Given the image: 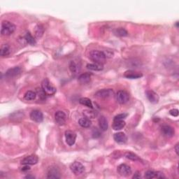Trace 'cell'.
I'll list each match as a JSON object with an SVG mask.
<instances>
[{
  "label": "cell",
  "mask_w": 179,
  "mask_h": 179,
  "mask_svg": "<svg viewBox=\"0 0 179 179\" xmlns=\"http://www.w3.org/2000/svg\"><path fill=\"white\" fill-rule=\"evenodd\" d=\"M70 169L75 175H81L85 172V167L81 162H75L71 164Z\"/></svg>",
  "instance_id": "cell-5"
},
{
  "label": "cell",
  "mask_w": 179,
  "mask_h": 179,
  "mask_svg": "<svg viewBox=\"0 0 179 179\" xmlns=\"http://www.w3.org/2000/svg\"><path fill=\"white\" fill-rule=\"evenodd\" d=\"M169 113H170L171 115H172V116L177 117L178 115V110L176 109H172L169 111Z\"/></svg>",
  "instance_id": "cell-35"
},
{
  "label": "cell",
  "mask_w": 179,
  "mask_h": 179,
  "mask_svg": "<svg viewBox=\"0 0 179 179\" xmlns=\"http://www.w3.org/2000/svg\"><path fill=\"white\" fill-rule=\"evenodd\" d=\"M10 53H11V49H10L9 45L4 44L1 46V49H0V55H1V56H7L10 54Z\"/></svg>",
  "instance_id": "cell-23"
},
{
  "label": "cell",
  "mask_w": 179,
  "mask_h": 179,
  "mask_svg": "<svg viewBox=\"0 0 179 179\" xmlns=\"http://www.w3.org/2000/svg\"><path fill=\"white\" fill-rule=\"evenodd\" d=\"M30 169V167L29 166V165H27V164H25V166H23V167L22 168V171H23V172L29 171Z\"/></svg>",
  "instance_id": "cell-36"
},
{
  "label": "cell",
  "mask_w": 179,
  "mask_h": 179,
  "mask_svg": "<svg viewBox=\"0 0 179 179\" xmlns=\"http://www.w3.org/2000/svg\"><path fill=\"white\" fill-rule=\"evenodd\" d=\"M83 114L85 115V117L87 118H94L95 116H97V111H92V110H85L83 111Z\"/></svg>",
  "instance_id": "cell-26"
},
{
  "label": "cell",
  "mask_w": 179,
  "mask_h": 179,
  "mask_svg": "<svg viewBox=\"0 0 179 179\" xmlns=\"http://www.w3.org/2000/svg\"><path fill=\"white\" fill-rule=\"evenodd\" d=\"M118 173L122 176H128L132 174V169L129 166L125 164H122L118 166Z\"/></svg>",
  "instance_id": "cell-7"
},
{
  "label": "cell",
  "mask_w": 179,
  "mask_h": 179,
  "mask_svg": "<svg viewBox=\"0 0 179 179\" xmlns=\"http://www.w3.org/2000/svg\"><path fill=\"white\" fill-rule=\"evenodd\" d=\"M125 157L127 159L132 160V161H140V158L137 155L133 153V152H127L125 154Z\"/></svg>",
  "instance_id": "cell-30"
},
{
  "label": "cell",
  "mask_w": 179,
  "mask_h": 179,
  "mask_svg": "<svg viewBox=\"0 0 179 179\" xmlns=\"http://www.w3.org/2000/svg\"><path fill=\"white\" fill-rule=\"evenodd\" d=\"M36 93L33 92V91H27L25 95V99L27 101L34 100L36 98Z\"/></svg>",
  "instance_id": "cell-29"
},
{
  "label": "cell",
  "mask_w": 179,
  "mask_h": 179,
  "mask_svg": "<svg viewBox=\"0 0 179 179\" xmlns=\"http://www.w3.org/2000/svg\"><path fill=\"white\" fill-rule=\"evenodd\" d=\"M20 73H21V69L19 67H15L13 68L9 69V70L6 72L5 76L7 78H14V77L18 76Z\"/></svg>",
  "instance_id": "cell-12"
},
{
  "label": "cell",
  "mask_w": 179,
  "mask_h": 179,
  "mask_svg": "<svg viewBox=\"0 0 179 179\" xmlns=\"http://www.w3.org/2000/svg\"><path fill=\"white\" fill-rule=\"evenodd\" d=\"M48 178H60V172L57 167H50L48 172Z\"/></svg>",
  "instance_id": "cell-17"
},
{
  "label": "cell",
  "mask_w": 179,
  "mask_h": 179,
  "mask_svg": "<svg viewBox=\"0 0 179 179\" xmlns=\"http://www.w3.org/2000/svg\"><path fill=\"white\" fill-rule=\"evenodd\" d=\"M38 162V158L36 155H29L26 158H24L23 160L21 161V163L22 164H27V165H34L36 164Z\"/></svg>",
  "instance_id": "cell-10"
},
{
  "label": "cell",
  "mask_w": 179,
  "mask_h": 179,
  "mask_svg": "<svg viewBox=\"0 0 179 179\" xmlns=\"http://www.w3.org/2000/svg\"><path fill=\"white\" fill-rule=\"evenodd\" d=\"M99 125L101 130L102 131H107L109 127V124H108V121L104 116H101L99 118Z\"/></svg>",
  "instance_id": "cell-19"
},
{
  "label": "cell",
  "mask_w": 179,
  "mask_h": 179,
  "mask_svg": "<svg viewBox=\"0 0 179 179\" xmlns=\"http://www.w3.org/2000/svg\"><path fill=\"white\" fill-rule=\"evenodd\" d=\"M16 30V25L11 23V22L4 20L1 22V33L2 35L9 36L11 35L15 32Z\"/></svg>",
  "instance_id": "cell-2"
},
{
  "label": "cell",
  "mask_w": 179,
  "mask_h": 179,
  "mask_svg": "<svg viewBox=\"0 0 179 179\" xmlns=\"http://www.w3.org/2000/svg\"><path fill=\"white\" fill-rule=\"evenodd\" d=\"M132 178H141V174H140L139 172H137L134 175Z\"/></svg>",
  "instance_id": "cell-37"
},
{
  "label": "cell",
  "mask_w": 179,
  "mask_h": 179,
  "mask_svg": "<svg viewBox=\"0 0 179 179\" xmlns=\"http://www.w3.org/2000/svg\"><path fill=\"white\" fill-rule=\"evenodd\" d=\"M41 86L43 90L47 95H53L56 92V88L54 86H53L51 83L48 78H45L42 81Z\"/></svg>",
  "instance_id": "cell-3"
},
{
  "label": "cell",
  "mask_w": 179,
  "mask_h": 179,
  "mask_svg": "<svg viewBox=\"0 0 179 179\" xmlns=\"http://www.w3.org/2000/svg\"><path fill=\"white\" fill-rule=\"evenodd\" d=\"M101 136L100 132L97 128H95L92 131V137L94 138H99Z\"/></svg>",
  "instance_id": "cell-34"
},
{
  "label": "cell",
  "mask_w": 179,
  "mask_h": 179,
  "mask_svg": "<svg viewBox=\"0 0 179 179\" xmlns=\"http://www.w3.org/2000/svg\"><path fill=\"white\" fill-rule=\"evenodd\" d=\"M113 139L117 143H124L127 141V136L125 135V133L123 132H118L113 135Z\"/></svg>",
  "instance_id": "cell-15"
},
{
  "label": "cell",
  "mask_w": 179,
  "mask_h": 179,
  "mask_svg": "<svg viewBox=\"0 0 179 179\" xmlns=\"http://www.w3.org/2000/svg\"><path fill=\"white\" fill-rule=\"evenodd\" d=\"M24 39L26 41V42L28 43V44L30 45H34L36 44V40L34 39V38L32 36V34H30V32H27V33L26 34Z\"/></svg>",
  "instance_id": "cell-28"
},
{
  "label": "cell",
  "mask_w": 179,
  "mask_h": 179,
  "mask_svg": "<svg viewBox=\"0 0 179 179\" xmlns=\"http://www.w3.org/2000/svg\"><path fill=\"white\" fill-rule=\"evenodd\" d=\"M78 124L82 127L87 128V127H90L91 126V121H90L89 118H86V117L81 118V119H79Z\"/></svg>",
  "instance_id": "cell-22"
},
{
  "label": "cell",
  "mask_w": 179,
  "mask_h": 179,
  "mask_svg": "<svg viewBox=\"0 0 179 179\" xmlns=\"http://www.w3.org/2000/svg\"><path fill=\"white\" fill-rule=\"evenodd\" d=\"M124 76H125V78L129 79H137V78H140L141 77L143 76V75H142V74H141V73L134 72V71L132 70H129L125 72Z\"/></svg>",
  "instance_id": "cell-14"
},
{
  "label": "cell",
  "mask_w": 179,
  "mask_h": 179,
  "mask_svg": "<svg viewBox=\"0 0 179 179\" xmlns=\"http://www.w3.org/2000/svg\"><path fill=\"white\" fill-rule=\"evenodd\" d=\"M113 95H114V92H113L112 89H103L95 93V96L97 97V98L106 99L113 97Z\"/></svg>",
  "instance_id": "cell-6"
},
{
  "label": "cell",
  "mask_w": 179,
  "mask_h": 179,
  "mask_svg": "<svg viewBox=\"0 0 179 179\" xmlns=\"http://www.w3.org/2000/svg\"><path fill=\"white\" fill-rule=\"evenodd\" d=\"M44 27H42L41 25H37L36 27V29H35V35H36V38H41L43 35V34H44Z\"/></svg>",
  "instance_id": "cell-31"
},
{
  "label": "cell",
  "mask_w": 179,
  "mask_h": 179,
  "mask_svg": "<svg viewBox=\"0 0 179 179\" xmlns=\"http://www.w3.org/2000/svg\"><path fill=\"white\" fill-rule=\"evenodd\" d=\"M70 69L72 73L77 74V73L80 72L81 66L79 63L76 62V61H71L70 63Z\"/></svg>",
  "instance_id": "cell-20"
},
{
  "label": "cell",
  "mask_w": 179,
  "mask_h": 179,
  "mask_svg": "<svg viewBox=\"0 0 179 179\" xmlns=\"http://www.w3.org/2000/svg\"><path fill=\"white\" fill-rule=\"evenodd\" d=\"M55 121L59 125H64L67 121V115L63 111H57L55 114Z\"/></svg>",
  "instance_id": "cell-9"
},
{
  "label": "cell",
  "mask_w": 179,
  "mask_h": 179,
  "mask_svg": "<svg viewBox=\"0 0 179 179\" xmlns=\"http://www.w3.org/2000/svg\"><path fill=\"white\" fill-rule=\"evenodd\" d=\"M127 116V113H121V114L117 115L116 116H115L114 120L113 121H123L124 119L126 118V117Z\"/></svg>",
  "instance_id": "cell-33"
},
{
  "label": "cell",
  "mask_w": 179,
  "mask_h": 179,
  "mask_svg": "<svg viewBox=\"0 0 179 179\" xmlns=\"http://www.w3.org/2000/svg\"><path fill=\"white\" fill-rule=\"evenodd\" d=\"M65 138H66L67 143L70 146H72L76 142V134L74 132L68 130L65 132Z\"/></svg>",
  "instance_id": "cell-8"
},
{
  "label": "cell",
  "mask_w": 179,
  "mask_h": 179,
  "mask_svg": "<svg viewBox=\"0 0 179 179\" xmlns=\"http://www.w3.org/2000/svg\"><path fill=\"white\" fill-rule=\"evenodd\" d=\"M175 150H176V152L177 155H178V143H177L176 146H175Z\"/></svg>",
  "instance_id": "cell-38"
},
{
  "label": "cell",
  "mask_w": 179,
  "mask_h": 179,
  "mask_svg": "<svg viewBox=\"0 0 179 179\" xmlns=\"http://www.w3.org/2000/svg\"><path fill=\"white\" fill-rule=\"evenodd\" d=\"M162 134L166 137H172L174 134V129L169 125H164L161 128Z\"/></svg>",
  "instance_id": "cell-16"
},
{
  "label": "cell",
  "mask_w": 179,
  "mask_h": 179,
  "mask_svg": "<svg viewBox=\"0 0 179 179\" xmlns=\"http://www.w3.org/2000/svg\"><path fill=\"white\" fill-rule=\"evenodd\" d=\"M79 103L85 106V107L90 108V109H93V105L92 103V101L90 99L87 98V97H83V98H81L79 99Z\"/></svg>",
  "instance_id": "cell-24"
},
{
  "label": "cell",
  "mask_w": 179,
  "mask_h": 179,
  "mask_svg": "<svg viewBox=\"0 0 179 179\" xmlns=\"http://www.w3.org/2000/svg\"><path fill=\"white\" fill-rule=\"evenodd\" d=\"M114 34L118 36H127L128 32L123 27L118 28L114 31Z\"/></svg>",
  "instance_id": "cell-27"
},
{
  "label": "cell",
  "mask_w": 179,
  "mask_h": 179,
  "mask_svg": "<svg viewBox=\"0 0 179 179\" xmlns=\"http://www.w3.org/2000/svg\"><path fill=\"white\" fill-rule=\"evenodd\" d=\"M25 178H34V176H31V175H27V176H25Z\"/></svg>",
  "instance_id": "cell-39"
},
{
  "label": "cell",
  "mask_w": 179,
  "mask_h": 179,
  "mask_svg": "<svg viewBox=\"0 0 179 179\" xmlns=\"http://www.w3.org/2000/svg\"><path fill=\"white\" fill-rule=\"evenodd\" d=\"M146 97H147V98L148 100L150 101V103L152 104H157L158 103V101H159V96H158V95L157 94L154 92V91L152 90H148L146 91Z\"/></svg>",
  "instance_id": "cell-13"
},
{
  "label": "cell",
  "mask_w": 179,
  "mask_h": 179,
  "mask_svg": "<svg viewBox=\"0 0 179 179\" xmlns=\"http://www.w3.org/2000/svg\"><path fill=\"white\" fill-rule=\"evenodd\" d=\"M87 68L90 70L99 72V71H101L103 70L104 66L103 64H97V63H90V64H87Z\"/></svg>",
  "instance_id": "cell-21"
},
{
  "label": "cell",
  "mask_w": 179,
  "mask_h": 179,
  "mask_svg": "<svg viewBox=\"0 0 179 179\" xmlns=\"http://www.w3.org/2000/svg\"><path fill=\"white\" fill-rule=\"evenodd\" d=\"M116 99L121 104H125L129 100V95L125 90H120L117 92Z\"/></svg>",
  "instance_id": "cell-4"
},
{
  "label": "cell",
  "mask_w": 179,
  "mask_h": 179,
  "mask_svg": "<svg viewBox=\"0 0 179 179\" xmlns=\"http://www.w3.org/2000/svg\"><path fill=\"white\" fill-rule=\"evenodd\" d=\"M30 118L36 123H41L44 120V115L38 110H33L30 113Z\"/></svg>",
  "instance_id": "cell-11"
},
{
  "label": "cell",
  "mask_w": 179,
  "mask_h": 179,
  "mask_svg": "<svg viewBox=\"0 0 179 179\" xmlns=\"http://www.w3.org/2000/svg\"><path fill=\"white\" fill-rule=\"evenodd\" d=\"M125 126V122L124 121H116L113 122V129L114 130H121Z\"/></svg>",
  "instance_id": "cell-25"
},
{
  "label": "cell",
  "mask_w": 179,
  "mask_h": 179,
  "mask_svg": "<svg viewBox=\"0 0 179 179\" xmlns=\"http://www.w3.org/2000/svg\"><path fill=\"white\" fill-rule=\"evenodd\" d=\"M78 80L79 83H81V84H87L91 80V74H89V73H85V74H81L78 76Z\"/></svg>",
  "instance_id": "cell-18"
},
{
  "label": "cell",
  "mask_w": 179,
  "mask_h": 179,
  "mask_svg": "<svg viewBox=\"0 0 179 179\" xmlns=\"http://www.w3.org/2000/svg\"><path fill=\"white\" fill-rule=\"evenodd\" d=\"M90 58L95 63L104 64L106 62V57L104 53L99 50H92L90 53Z\"/></svg>",
  "instance_id": "cell-1"
},
{
  "label": "cell",
  "mask_w": 179,
  "mask_h": 179,
  "mask_svg": "<svg viewBox=\"0 0 179 179\" xmlns=\"http://www.w3.org/2000/svg\"><path fill=\"white\" fill-rule=\"evenodd\" d=\"M145 178L148 179H151L157 178V172H153V171H148L145 174Z\"/></svg>",
  "instance_id": "cell-32"
}]
</instances>
